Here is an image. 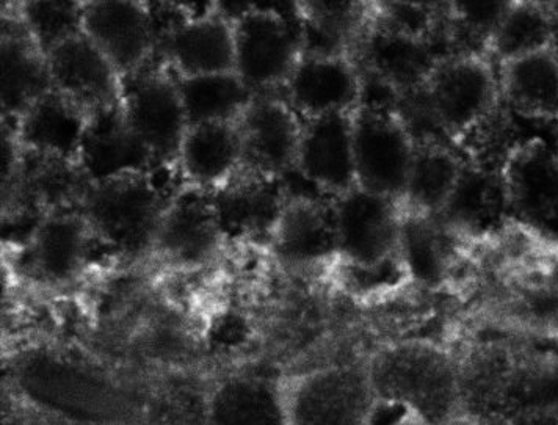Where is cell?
Masks as SVG:
<instances>
[{
  "label": "cell",
  "mask_w": 558,
  "mask_h": 425,
  "mask_svg": "<svg viewBox=\"0 0 558 425\" xmlns=\"http://www.w3.org/2000/svg\"><path fill=\"white\" fill-rule=\"evenodd\" d=\"M76 159L92 184L121 174L160 170L151 153L128 126L121 107L88 121Z\"/></svg>",
  "instance_id": "d4e9b609"
},
{
  "label": "cell",
  "mask_w": 558,
  "mask_h": 425,
  "mask_svg": "<svg viewBox=\"0 0 558 425\" xmlns=\"http://www.w3.org/2000/svg\"><path fill=\"white\" fill-rule=\"evenodd\" d=\"M189 126L204 123H238L254 93L235 73L177 77Z\"/></svg>",
  "instance_id": "836d02e7"
},
{
  "label": "cell",
  "mask_w": 558,
  "mask_h": 425,
  "mask_svg": "<svg viewBox=\"0 0 558 425\" xmlns=\"http://www.w3.org/2000/svg\"><path fill=\"white\" fill-rule=\"evenodd\" d=\"M14 9L45 56L82 34V2L76 0H27L14 3Z\"/></svg>",
  "instance_id": "74e56055"
},
{
  "label": "cell",
  "mask_w": 558,
  "mask_h": 425,
  "mask_svg": "<svg viewBox=\"0 0 558 425\" xmlns=\"http://www.w3.org/2000/svg\"><path fill=\"white\" fill-rule=\"evenodd\" d=\"M243 166L259 173L288 180L295 171L303 120L282 93L257 95L238 121Z\"/></svg>",
  "instance_id": "2e32d148"
},
{
  "label": "cell",
  "mask_w": 558,
  "mask_h": 425,
  "mask_svg": "<svg viewBox=\"0 0 558 425\" xmlns=\"http://www.w3.org/2000/svg\"><path fill=\"white\" fill-rule=\"evenodd\" d=\"M305 52L347 53L374 23V2H295Z\"/></svg>",
  "instance_id": "f546056e"
},
{
  "label": "cell",
  "mask_w": 558,
  "mask_h": 425,
  "mask_svg": "<svg viewBox=\"0 0 558 425\" xmlns=\"http://www.w3.org/2000/svg\"><path fill=\"white\" fill-rule=\"evenodd\" d=\"M206 425H289L284 380L232 375L207 392Z\"/></svg>",
  "instance_id": "484cf974"
},
{
  "label": "cell",
  "mask_w": 558,
  "mask_h": 425,
  "mask_svg": "<svg viewBox=\"0 0 558 425\" xmlns=\"http://www.w3.org/2000/svg\"><path fill=\"white\" fill-rule=\"evenodd\" d=\"M508 210L529 223H542L558 212V149L549 143L520 142L500 170Z\"/></svg>",
  "instance_id": "7402d4cb"
},
{
  "label": "cell",
  "mask_w": 558,
  "mask_h": 425,
  "mask_svg": "<svg viewBox=\"0 0 558 425\" xmlns=\"http://www.w3.org/2000/svg\"><path fill=\"white\" fill-rule=\"evenodd\" d=\"M511 2H447V56L488 57L496 27Z\"/></svg>",
  "instance_id": "8d00e7d4"
},
{
  "label": "cell",
  "mask_w": 558,
  "mask_h": 425,
  "mask_svg": "<svg viewBox=\"0 0 558 425\" xmlns=\"http://www.w3.org/2000/svg\"><path fill=\"white\" fill-rule=\"evenodd\" d=\"M2 425H74L9 387L3 388Z\"/></svg>",
  "instance_id": "ab89813d"
},
{
  "label": "cell",
  "mask_w": 558,
  "mask_h": 425,
  "mask_svg": "<svg viewBox=\"0 0 558 425\" xmlns=\"http://www.w3.org/2000/svg\"><path fill=\"white\" fill-rule=\"evenodd\" d=\"M52 90L92 120L121 107L123 78L84 34L46 56Z\"/></svg>",
  "instance_id": "9a60e30c"
},
{
  "label": "cell",
  "mask_w": 558,
  "mask_h": 425,
  "mask_svg": "<svg viewBox=\"0 0 558 425\" xmlns=\"http://www.w3.org/2000/svg\"><path fill=\"white\" fill-rule=\"evenodd\" d=\"M518 145L520 142L517 141L511 110L504 101L478 118L452 142L453 148L468 166L493 173H500Z\"/></svg>",
  "instance_id": "d590c367"
},
{
  "label": "cell",
  "mask_w": 558,
  "mask_h": 425,
  "mask_svg": "<svg viewBox=\"0 0 558 425\" xmlns=\"http://www.w3.org/2000/svg\"><path fill=\"white\" fill-rule=\"evenodd\" d=\"M553 2H511L488 46L497 66L545 51L553 41Z\"/></svg>",
  "instance_id": "e575fe53"
},
{
  "label": "cell",
  "mask_w": 558,
  "mask_h": 425,
  "mask_svg": "<svg viewBox=\"0 0 558 425\" xmlns=\"http://www.w3.org/2000/svg\"><path fill=\"white\" fill-rule=\"evenodd\" d=\"M550 49L558 56V3H554L553 41H550Z\"/></svg>",
  "instance_id": "b9f144b4"
},
{
  "label": "cell",
  "mask_w": 558,
  "mask_h": 425,
  "mask_svg": "<svg viewBox=\"0 0 558 425\" xmlns=\"http://www.w3.org/2000/svg\"><path fill=\"white\" fill-rule=\"evenodd\" d=\"M363 73L347 53L303 52L282 96L303 121L355 112L363 99Z\"/></svg>",
  "instance_id": "5bb4252c"
},
{
  "label": "cell",
  "mask_w": 558,
  "mask_h": 425,
  "mask_svg": "<svg viewBox=\"0 0 558 425\" xmlns=\"http://www.w3.org/2000/svg\"><path fill=\"white\" fill-rule=\"evenodd\" d=\"M270 248L279 263L293 269H313L338 259L332 199L293 194L289 189L288 199L271 232Z\"/></svg>",
  "instance_id": "ac0fdd59"
},
{
  "label": "cell",
  "mask_w": 558,
  "mask_h": 425,
  "mask_svg": "<svg viewBox=\"0 0 558 425\" xmlns=\"http://www.w3.org/2000/svg\"><path fill=\"white\" fill-rule=\"evenodd\" d=\"M405 99L450 145L502 101L495 63L483 56L442 57L422 90Z\"/></svg>",
  "instance_id": "8992f818"
},
{
  "label": "cell",
  "mask_w": 558,
  "mask_h": 425,
  "mask_svg": "<svg viewBox=\"0 0 558 425\" xmlns=\"http://www.w3.org/2000/svg\"><path fill=\"white\" fill-rule=\"evenodd\" d=\"M352 57L363 74L402 101L422 90L445 56L439 52L438 45L397 34L374 21Z\"/></svg>",
  "instance_id": "e0dca14e"
},
{
  "label": "cell",
  "mask_w": 558,
  "mask_h": 425,
  "mask_svg": "<svg viewBox=\"0 0 558 425\" xmlns=\"http://www.w3.org/2000/svg\"><path fill=\"white\" fill-rule=\"evenodd\" d=\"M378 402L402 410L421 425L463 420L460 364L456 353L428 339L389 342L367 360Z\"/></svg>",
  "instance_id": "7a4b0ae2"
},
{
  "label": "cell",
  "mask_w": 558,
  "mask_h": 425,
  "mask_svg": "<svg viewBox=\"0 0 558 425\" xmlns=\"http://www.w3.org/2000/svg\"><path fill=\"white\" fill-rule=\"evenodd\" d=\"M9 387L74 425H146L148 394L126 378L56 353L13 364Z\"/></svg>",
  "instance_id": "6da1fadb"
},
{
  "label": "cell",
  "mask_w": 558,
  "mask_h": 425,
  "mask_svg": "<svg viewBox=\"0 0 558 425\" xmlns=\"http://www.w3.org/2000/svg\"><path fill=\"white\" fill-rule=\"evenodd\" d=\"M225 238L270 245L271 232L286 199L288 182L241 166L220 187L210 192Z\"/></svg>",
  "instance_id": "d6986e66"
},
{
  "label": "cell",
  "mask_w": 558,
  "mask_h": 425,
  "mask_svg": "<svg viewBox=\"0 0 558 425\" xmlns=\"http://www.w3.org/2000/svg\"><path fill=\"white\" fill-rule=\"evenodd\" d=\"M289 425H371L378 399L366 363L314 367L284 380Z\"/></svg>",
  "instance_id": "9c48e42d"
},
{
  "label": "cell",
  "mask_w": 558,
  "mask_h": 425,
  "mask_svg": "<svg viewBox=\"0 0 558 425\" xmlns=\"http://www.w3.org/2000/svg\"><path fill=\"white\" fill-rule=\"evenodd\" d=\"M95 244L81 210L43 217L27 234V269L41 283H70L84 269Z\"/></svg>",
  "instance_id": "cb8c5ba5"
},
{
  "label": "cell",
  "mask_w": 558,
  "mask_h": 425,
  "mask_svg": "<svg viewBox=\"0 0 558 425\" xmlns=\"http://www.w3.org/2000/svg\"><path fill=\"white\" fill-rule=\"evenodd\" d=\"M225 239L210 192L185 184L171 198L153 250L181 264H199L213 258Z\"/></svg>",
  "instance_id": "44dd1931"
},
{
  "label": "cell",
  "mask_w": 558,
  "mask_h": 425,
  "mask_svg": "<svg viewBox=\"0 0 558 425\" xmlns=\"http://www.w3.org/2000/svg\"><path fill=\"white\" fill-rule=\"evenodd\" d=\"M121 110L135 137L160 168H177L189 130L177 76L156 57L148 66L123 77Z\"/></svg>",
  "instance_id": "30bf717a"
},
{
  "label": "cell",
  "mask_w": 558,
  "mask_h": 425,
  "mask_svg": "<svg viewBox=\"0 0 558 425\" xmlns=\"http://www.w3.org/2000/svg\"><path fill=\"white\" fill-rule=\"evenodd\" d=\"M388 409L389 417H381L380 413L377 410V417L380 421L381 425H421L413 420V417L408 416L407 413H403L402 410L393 409V406L385 405ZM371 425H375L374 421H372Z\"/></svg>",
  "instance_id": "60d3db41"
},
{
  "label": "cell",
  "mask_w": 558,
  "mask_h": 425,
  "mask_svg": "<svg viewBox=\"0 0 558 425\" xmlns=\"http://www.w3.org/2000/svg\"><path fill=\"white\" fill-rule=\"evenodd\" d=\"M457 425H508V423H483V421L466 420V417H463V420H461Z\"/></svg>",
  "instance_id": "7bdbcfd3"
},
{
  "label": "cell",
  "mask_w": 558,
  "mask_h": 425,
  "mask_svg": "<svg viewBox=\"0 0 558 425\" xmlns=\"http://www.w3.org/2000/svg\"><path fill=\"white\" fill-rule=\"evenodd\" d=\"M286 5L220 2L234 21L235 74L256 96L282 93L305 52L295 2Z\"/></svg>",
  "instance_id": "5b68a950"
},
{
  "label": "cell",
  "mask_w": 558,
  "mask_h": 425,
  "mask_svg": "<svg viewBox=\"0 0 558 425\" xmlns=\"http://www.w3.org/2000/svg\"><path fill=\"white\" fill-rule=\"evenodd\" d=\"M436 217L403 214L400 253L414 283L441 288L456 280L461 260L456 238Z\"/></svg>",
  "instance_id": "4dcf8cb0"
},
{
  "label": "cell",
  "mask_w": 558,
  "mask_h": 425,
  "mask_svg": "<svg viewBox=\"0 0 558 425\" xmlns=\"http://www.w3.org/2000/svg\"><path fill=\"white\" fill-rule=\"evenodd\" d=\"M243 163L238 123L189 126L178 156V173L185 184L214 192Z\"/></svg>",
  "instance_id": "4316f807"
},
{
  "label": "cell",
  "mask_w": 558,
  "mask_h": 425,
  "mask_svg": "<svg viewBox=\"0 0 558 425\" xmlns=\"http://www.w3.org/2000/svg\"><path fill=\"white\" fill-rule=\"evenodd\" d=\"M497 74L500 98L511 113L558 123V56L553 49L504 63Z\"/></svg>",
  "instance_id": "f1b7e54d"
},
{
  "label": "cell",
  "mask_w": 558,
  "mask_h": 425,
  "mask_svg": "<svg viewBox=\"0 0 558 425\" xmlns=\"http://www.w3.org/2000/svg\"><path fill=\"white\" fill-rule=\"evenodd\" d=\"M92 185L76 157L20 146L13 170L2 177L3 217L37 223L53 214L82 212Z\"/></svg>",
  "instance_id": "ba28073f"
},
{
  "label": "cell",
  "mask_w": 558,
  "mask_h": 425,
  "mask_svg": "<svg viewBox=\"0 0 558 425\" xmlns=\"http://www.w3.org/2000/svg\"><path fill=\"white\" fill-rule=\"evenodd\" d=\"M187 3L185 12L157 35V57L177 77L235 73L234 21L209 2L202 12Z\"/></svg>",
  "instance_id": "8fae6325"
},
{
  "label": "cell",
  "mask_w": 558,
  "mask_h": 425,
  "mask_svg": "<svg viewBox=\"0 0 558 425\" xmlns=\"http://www.w3.org/2000/svg\"><path fill=\"white\" fill-rule=\"evenodd\" d=\"M0 70L2 121L14 124L32 104L52 90L48 59L28 35L16 10L2 14Z\"/></svg>",
  "instance_id": "603a6c76"
},
{
  "label": "cell",
  "mask_w": 558,
  "mask_h": 425,
  "mask_svg": "<svg viewBox=\"0 0 558 425\" xmlns=\"http://www.w3.org/2000/svg\"><path fill=\"white\" fill-rule=\"evenodd\" d=\"M374 3L378 26L445 48L447 2Z\"/></svg>",
  "instance_id": "f35d334b"
},
{
  "label": "cell",
  "mask_w": 558,
  "mask_h": 425,
  "mask_svg": "<svg viewBox=\"0 0 558 425\" xmlns=\"http://www.w3.org/2000/svg\"><path fill=\"white\" fill-rule=\"evenodd\" d=\"M483 314L525 338L558 339V244L506 246L483 277Z\"/></svg>",
  "instance_id": "3957f363"
},
{
  "label": "cell",
  "mask_w": 558,
  "mask_h": 425,
  "mask_svg": "<svg viewBox=\"0 0 558 425\" xmlns=\"http://www.w3.org/2000/svg\"><path fill=\"white\" fill-rule=\"evenodd\" d=\"M339 263L372 266L400 255L399 202L355 187L332 199Z\"/></svg>",
  "instance_id": "4fadbf2b"
},
{
  "label": "cell",
  "mask_w": 558,
  "mask_h": 425,
  "mask_svg": "<svg viewBox=\"0 0 558 425\" xmlns=\"http://www.w3.org/2000/svg\"><path fill=\"white\" fill-rule=\"evenodd\" d=\"M82 34L107 57L121 78L157 57L151 3L138 0H82Z\"/></svg>",
  "instance_id": "7c38bea8"
},
{
  "label": "cell",
  "mask_w": 558,
  "mask_h": 425,
  "mask_svg": "<svg viewBox=\"0 0 558 425\" xmlns=\"http://www.w3.org/2000/svg\"><path fill=\"white\" fill-rule=\"evenodd\" d=\"M88 121L77 107L51 90L32 104L16 123L5 124L21 148L76 157Z\"/></svg>",
  "instance_id": "d6a6232c"
},
{
  "label": "cell",
  "mask_w": 558,
  "mask_h": 425,
  "mask_svg": "<svg viewBox=\"0 0 558 425\" xmlns=\"http://www.w3.org/2000/svg\"><path fill=\"white\" fill-rule=\"evenodd\" d=\"M163 170L121 174L92 185L82 214L98 244L128 258L154 248L167 207L179 191L170 194L160 187Z\"/></svg>",
  "instance_id": "277c9868"
},
{
  "label": "cell",
  "mask_w": 558,
  "mask_h": 425,
  "mask_svg": "<svg viewBox=\"0 0 558 425\" xmlns=\"http://www.w3.org/2000/svg\"><path fill=\"white\" fill-rule=\"evenodd\" d=\"M352 131L357 187L400 202L416 141L399 102L363 99Z\"/></svg>",
  "instance_id": "52a82bcc"
},
{
  "label": "cell",
  "mask_w": 558,
  "mask_h": 425,
  "mask_svg": "<svg viewBox=\"0 0 558 425\" xmlns=\"http://www.w3.org/2000/svg\"><path fill=\"white\" fill-rule=\"evenodd\" d=\"M413 162L399 205L403 214L438 217L449 202L466 166L449 142L438 137L414 138Z\"/></svg>",
  "instance_id": "83f0119b"
},
{
  "label": "cell",
  "mask_w": 558,
  "mask_h": 425,
  "mask_svg": "<svg viewBox=\"0 0 558 425\" xmlns=\"http://www.w3.org/2000/svg\"><path fill=\"white\" fill-rule=\"evenodd\" d=\"M506 210L508 207L500 173L466 163L449 202L436 219L458 238H477L493 230Z\"/></svg>",
  "instance_id": "1f68e13d"
},
{
  "label": "cell",
  "mask_w": 558,
  "mask_h": 425,
  "mask_svg": "<svg viewBox=\"0 0 558 425\" xmlns=\"http://www.w3.org/2000/svg\"><path fill=\"white\" fill-rule=\"evenodd\" d=\"M352 113L303 121L293 174L324 198L336 199L357 187Z\"/></svg>",
  "instance_id": "ffe728a7"
}]
</instances>
